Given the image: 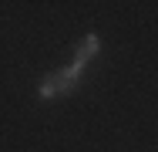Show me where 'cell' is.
<instances>
[{"label":"cell","mask_w":158,"mask_h":152,"mask_svg":"<svg viewBox=\"0 0 158 152\" xmlns=\"http://www.w3.org/2000/svg\"><path fill=\"white\" fill-rule=\"evenodd\" d=\"M84 71H88V61L81 58V54H74V61H71L67 68L47 74V78L37 85V98H40V101H51V98H64V95H71V91L81 85Z\"/></svg>","instance_id":"cell-1"},{"label":"cell","mask_w":158,"mask_h":152,"mask_svg":"<svg viewBox=\"0 0 158 152\" xmlns=\"http://www.w3.org/2000/svg\"><path fill=\"white\" fill-rule=\"evenodd\" d=\"M98 51H101V41H98V34H84V47H77V54H81L84 61H91Z\"/></svg>","instance_id":"cell-2"}]
</instances>
